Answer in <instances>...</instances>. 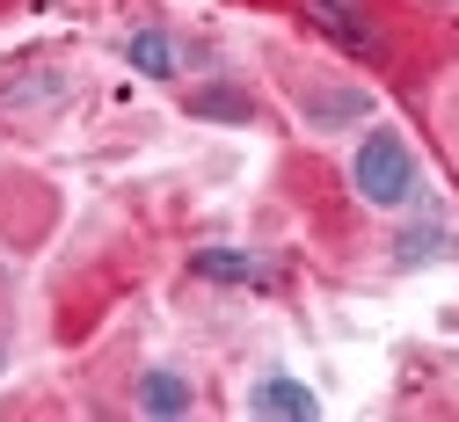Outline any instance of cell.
Segmentation results:
<instances>
[{"instance_id":"4","label":"cell","mask_w":459,"mask_h":422,"mask_svg":"<svg viewBox=\"0 0 459 422\" xmlns=\"http://www.w3.org/2000/svg\"><path fill=\"white\" fill-rule=\"evenodd\" d=\"M125 58H132L146 81H176V66H183V51H176L168 30H132V37H125Z\"/></svg>"},{"instance_id":"1","label":"cell","mask_w":459,"mask_h":422,"mask_svg":"<svg viewBox=\"0 0 459 422\" xmlns=\"http://www.w3.org/2000/svg\"><path fill=\"white\" fill-rule=\"evenodd\" d=\"M351 183H358V197H365L372 211H401V204L416 197V153H409V139L372 132V139L351 153Z\"/></svg>"},{"instance_id":"5","label":"cell","mask_w":459,"mask_h":422,"mask_svg":"<svg viewBox=\"0 0 459 422\" xmlns=\"http://www.w3.org/2000/svg\"><path fill=\"white\" fill-rule=\"evenodd\" d=\"M190 408H197V393H190L183 372H146L139 379V415H160L168 422V415H190Z\"/></svg>"},{"instance_id":"2","label":"cell","mask_w":459,"mask_h":422,"mask_svg":"<svg viewBox=\"0 0 459 422\" xmlns=\"http://www.w3.org/2000/svg\"><path fill=\"white\" fill-rule=\"evenodd\" d=\"M299 8H307V22H314L328 44H342L351 58H379V51H386V37H379V22H372L365 0H299Z\"/></svg>"},{"instance_id":"8","label":"cell","mask_w":459,"mask_h":422,"mask_svg":"<svg viewBox=\"0 0 459 422\" xmlns=\"http://www.w3.org/2000/svg\"><path fill=\"white\" fill-rule=\"evenodd\" d=\"M445 240H452V233H445V219L430 211V219H416L409 233L394 240V255H401V270H416V263H437V248H445Z\"/></svg>"},{"instance_id":"6","label":"cell","mask_w":459,"mask_h":422,"mask_svg":"<svg viewBox=\"0 0 459 422\" xmlns=\"http://www.w3.org/2000/svg\"><path fill=\"white\" fill-rule=\"evenodd\" d=\"M197 263V277H212V284H270V263L263 255H241V248H204V255H190Z\"/></svg>"},{"instance_id":"9","label":"cell","mask_w":459,"mask_h":422,"mask_svg":"<svg viewBox=\"0 0 459 422\" xmlns=\"http://www.w3.org/2000/svg\"><path fill=\"white\" fill-rule=\"evenodd\" d=\"M190 116H226V125H248L255 102H248L241 88H197V95H190Z\"/></svg>"},{"instance_id":"3","label":"cell","mask_w":459,"mask_h":422,"mask_svg":"<svg viewBox=\"0 0 459 422\" xmlns=\"http://www.w3.org/2000/svg\"><path fill=\"white\" fill-rule=\"evenodd\" d=\"M248 415H263V422H314L321 415V393L299 386L292 372H263L255 393H248Z\"/></svg>"},{"instance_id":"7","label":"cell","mask_w":459,"mask_h":422,"mask_svg":"<svg viewBox=\"0 0 459 422\" xmlns=\"http://www.w3.org/2000/svg\"><path fill=\"white\" fill-rule=\"evenodd\" d=\"M365 95L358 88H342V95H307V125H321V132H342V125H365Z\"/></svg>"}]
</instances>
